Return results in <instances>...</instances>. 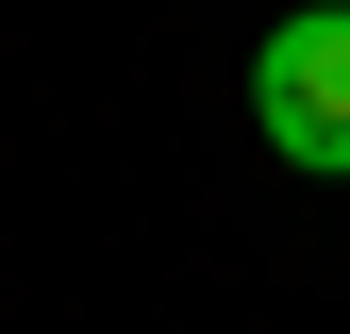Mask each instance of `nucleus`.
<instances>
[{
    "label": "nucleus",
    "instance_id": "nucleus-1",
    "mask_svg": "<svg viewBox=\"0 0 350 334\" xmlns=\"http://www.w3.org/2000/svg\"><path fill=\"white\" fill-rule=\"evenodd\" d=\"M250 117H267V151H284V167L350 184V0H300L267 51H250Z\"/></svg>",
    "mask_w": 350,
    "mask_h": 334
}]
</instances>
